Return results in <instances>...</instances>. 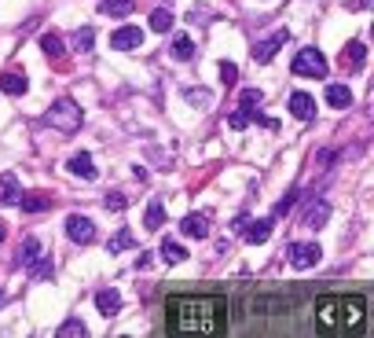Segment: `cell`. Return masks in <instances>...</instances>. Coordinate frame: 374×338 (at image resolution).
Returning a JSON list of instances; mask_svg holds the SVG:
<instances>
[{
	"instance_id": "6da1fadb",
	"label": "cell",
	"mask_w": 374,
	"mask_h": 338,
	"mask_svg": "<svg viewBox=\"0 0 374 338\" xmlns=\"http://www.w3.org/2000/svg\"><path fill=\"white\" fill-rule=\"evenodd\" d=\"M165 324L172 334L216 338L228 327V302L216 294H176L165 305Z\"/></svg>"
},
{
	"instance_id": "7a4b0ae2",
	"label": "cell",
	"mask_w": 374,
	"mask_h": 338,
	"mask_svg": "<svg viewBox=\"0 0 374 338\" xmlns=\"http://www.w3.org/2000/svg\"><path fill=\"white\" fill-rule=\"evenodd\" d=\"M316 324L323 334H363L367 298L363 294H323L316 302Z\"/></svg>"
},
{
	"instance_id": "3957f363",
	"label": "cell",
	"mask_w": 374,
	"mask_h": 338,
	"mask_svg": "<svg viewBox=\"0 0 374 338\" xmlns=\"http://www.w3.org/2000/svg\"><path fill=\"white\" fill-rule=\"evenodd\" d=\"M44 118H48V125H52L55 133H66V136H70V133L81 129V118H84V114H81V107H77V99L62 96V99L52 103V111L44 114Z\"/></svg>"
},
{
	"instance_id": "277c9868",
	"label": "cell",
	"mask_w": 374,
	"mask_h": 338,
	"mask_svg": "<svg viewBox=\"0 0 374 338\" xmlns=\"http://www.w3.org/2000/svg\"><path fill=\"white\" fill-rule=\"evenodd\" d=\"M297 77H326V59L319 48H301L294 55V67H290Z\"/></svg>"
},
{
	"instance_id": "5b68a950",
	"label": "cell",
	"mask_w": 374,
	"mask_h": 338,
	"mask_svg": "<svg viewBox=\"0 0 374 338\" xmlns=\"http://www.w3.org/2000/svg\"><path fill=\"white\" fill-rule=\"evenodd\" d=\"M290 265L297 268V272H304V268H316L319 265V258H323V250H319V243H290Z\"/></svg>"
},
{
	"instance_id": "8992f818",
	"label": "cell",
	"mask_w": 374,
	"mask_h": 338,
	"mask_svg": "<svg viewBox=\"0 0 374 338\" xmlns=\"http://www.w3.org/2000/svg\"><path fill=\"white\" fill-rule=\"evenodd\" d=\"M282 45H290V30H275L272 37L257 40L250 55H253V62H272V59H275V52H279Z\"/></svg>"
},
{
	"instance_id": "52a82bcc",
	"label": "cell",
	"mask_w": 374,
	"mask_h": 338,
	"mask_svg": "<svg viewBox=\"0 0 374 338\" xmlns=\"http://www.w3.org/2000/svg\"><path fill=\"white\" fill-rule=\"evenodd\" d=\"M66 236H70L77 246H88L96 239V224H92V217H84V214H70L66 217Z\"/></svg>"
},
{
	"instance_id": "ba28073f",
	"label": "cell",
	"mask_w": 374,
	"mask_h": 338,
	"mask_svg": "<svg viewBox=\"0 0 374 338\" xmlns=\"http://www.w3.org/2000/svg\"><path fill=\"white\" fill-rule=\"evenodd\" d=\"M110 48H114V52H136V48H143V30L140 26L114 30V33H110Z\"/></svg>"
},
{
	"instance_id": "9c48e42d",
	"label": "cell",
	"mask_w": 374,
	"mask_h": 338,
	"mask_svg": "<svg viewBox=\"0 0 374 338\" xmlns=\"http://www.w3.org/2000/svg\"><path fill=\"white\" fill-rule=\"evenodd\" d=\"M326 221H330V202L326 199H312V202H308V209H304V214H301V224L304 228H326Z\"/></svg>"
},
{
	"instance_id": "30bf717a",
	"label": "cell",
	"mask_w": 374,
	"mask_h": 338,
	"mask_svg": "<svg viewBox=\"0 0 374 338\" xmlns=\"http://www.w3.org/2000/svg\"><path fill=\"white\" fill-rule=\"evenodd\" d=\"M66 169H70L74 177H81V180H96V165H92V155H88V151L70 155V158H66Z\"/></svg>"
},
{
	"instance_id": "8fae6325",
	"label": "cell",
	"mask_w": 374,
	"mask_h": 338,
	"mask_svg": "<svg viewBox=\"0 0 374 338\" xmlns=\"http://www.w3.org/2000/svg\"><path fill=\"white\" fill-rule=\"evenodd\" d=\"M180 231H184L187 239H206L209 236V217L206 214H187L180 221Z\"/></svg>"
},
{
	"instance_id": "7c38bea8",
	"label": "cell",
	"mask_w": 374,
	"mask_h": 338,
	"mask_svg": "<svg viewBox=\"0 0 374 338\" xmlns=\"http://www.w3.org/2000/svg\"><path fill=\"white\" fill-rule=\"evenodd\" d=\"M290 114L301 118V121H312L316 118V99L308 96V92H294L290 96Z\"/></svg>"
},
{
	"instance_id": "4fadbf2b",
	"label": "cell",
	"mask_w": 374,
	"mask_h": 338,
	"mask_svg": "<svg viewBox=\"0 0 374 338\" xmlns=\"http://www.w3.org/2000/svg\"><path fill=\"white\" fill-rule=\"evenodd\" d=\"M363 59H367L363 40H348V45L341 48V67H345V70H360V67H363Z\"/></svg>"
},
{
	"instance_id": "5bb4252c",
	"label": "cell",
	"mask_w": 374,
	"mask_h": 338,
	"mask_svg": "<svg viewBox=\"0 0 374 338\" xmlns=\"http://www.w3.org/2000/svg\"><path fill=\"white\" fill-rule=\"evenodd\" d=\"M96 309H99L103 316H114V312H121V294H118L114 287H103V290H96Z\"/></svg>"
},
{
	"instance_id": "9a60e30c",
	"label": "cell",
	"mask_w": 374,
	"mask_h": 338,
	"mask_svg": "<svg viewBox=\"0 0 374 338\" xmlns=\"http://www.w3.org/2000/svg\"><path fill=\"white\" fill-rule=\"evenodd\" d=\"M26 89H30L26 74H18V70H8V74H0V92H8V96H22Z\"/></svg>"
},
{
	"instance_id": "2e32d148",
	"label": "cell",
	"mask_w": 374,
	"mask_h": 338,
	"mask_svg": "<svg viewBox=\"0 0 374 338\" xmlns=\"http://www.w3.org/2000/svg\"><path fill=\"white\" fill-rule=\"evenodd\" d=\"M242 236H246V243H268L272 221H246L242 224Z\"/></svg>"
},
{
	"instance_id": "e0dca14e",
	"label": "cell",
	"mask_w": 374,
	"mask_h": 338,
	"mask_svg": "<svg viewBox=\"0 0 374 338\" xmlns=\"http://www.w3.org/2000/svg\"><path fill=\"white\" fill-rule=\"evenodd\" d=\"M18 206H22V214H44V209H52V195H44V192L22 195V199H18Z\"/></svg>"
},
{
	"instance_id": "ac0fdd59",
	"label": "cell",
	"mask_w": 374,
	"mask_h": 338,
	"mask_svg": "<svg viewBox=\"0 0 374 338\" xmlns=\"http://www.w3.org/2000/svg\"><path fill=\"white\" fill-rule=\"evenodd\" d=\"M326 103H330L334 111L352 107V92H348V84H326Z\"/></svg>"
},
{
	"instance_id": "d6986e66",
	"label": "cell",
	"mask_w": 374,
	"mask_h": 338,
	"mask_svg": "<svg viewBox=\"0 0 374 338\" xmlns=\"http://www.w3.org/2000/svg\"><path fill=\"white\" fill-rule=\"evenodd\" d=\"M18 199H22V192H18L15 173H4V177H0V202H4V206H18Z\"/></svg>"
},
{
	"instance_id": "ffe728a7",
	"label": "cell",
	"mask_w": 374,
	"mask_h": 338,
	"mask_svg": "<svg viewBox=\"0 0 374 338\" xmlns=\"http://www.w3.org/2000/svg\"><path fill=\"white\" fill-rule=\"evenodd\" d=\"M37 258H40V239L37 236H26V239H22V246H18V265L30 268Z\"/></svg>"
},
{
	"instance_id": "44dd1931",
	"label": "cell",
	"mask_w": 374,
	"mask_h": 338,
	"mask_svg": "<svg viewBox=\"0 0 374 338\" xmlns=\"http://www.w3.org/2000/svg\"><path fill=\"white\" fill-rule=\"evenodd\" d=\"M26 272H30V280H33V283H44V280H52L55 265H52V258H44V254H40V258H37Z\"/></svg>"
},
{
	"instance_id": "7402d4cb",
	"label": "cell",
	"mask_w": 374,
	"mask_h": 338,
	"mask_svg": "<svg viewBox=\"0 0 374 338\" xmlns=\"http://www.w3.org/2000/svg\"><path fill=\"white\" fill-rule=\"evenodd\" d=\"M40 48H44V55H48L52 62H59V59L66 55V48H62V37H59V33H44V37H40Z\"/></svg>"
},
{
	"instance_id": "603a6c76",
	"label": "cell",
	"mask_w": 374,
	"mask_h": 338,
	"mask_svg": "<svg viewBox=\"0 0 374 338\" xmlns=\"http://www.w3.org/2000/svg\"><path fill=\"white\" fill-rule=\"evenodd\" d=\"M184 99L191 103V107H198V111H209L213 107V92L209 89H184Z\"/></svg>"
},
{
	"instance_id": "cb8c5ba5",
	"label": "cell",
	"mask_w": 374,
	"mask_h": 338,
	"mask_svg": "<svg viewBox=\"0 0 374 338\" xmlns=\"http://www.w3.org/2000/svg\"><path fill=\"white\" fill-rule=\"evenodd\" d=\"M162 224H165V209H162V202H158V199H154V202L147 206V217H143V228H147V231H158Z\"/></svg>"
},
{
	"instance_id": "d4e9b609",
	"label": "cell",
	"mask_w": 374,
	"mask_h": 338,
	"mask_svg": "<svg viewBox=\"0 0 374 338\" xmlns=\"http://www.w3.org/2000/svg\"><path fill=\"white\" fill-rule=\"evenodd\" d=\"M162 261H165V265H180V261H187V250H184L180 243L165 239V243H162Z\"/></svg>"
},
{
	"instance_id": "484cf974",
	"label": "cell",
	"mask_w": 374,
	"mask_h": 338,
	"mask_svg": "<svg viewBox=\"0 0 374 338\" xmlns=\"http://www.w3.org/2000/svg\"><path fill=\"white\" fill-rule=\"evenodd\" d=\"M238 103H242V111H250V114H257V107H260V103H264V92H260V89H242Z\"/></svg>"
},
{
	"instance_id": "4316f807",
	"label": "cell",
	"mask_w": 374,
	"mask_h": 338,
	"mask_svg": "<svg viewBox=\"0 0 374 338\" xmlns=\"http://www.w3.org/2000/svg\"><path fill=\"white\" fill-rule=\"evenodd\" d=\"M92 45H96V30H92V26H81V30L74 33V48H77V52H92Z\"/></svg>"
},
{
	"instance_id": "83f0119b",
	"label": "cell",
	"mask_w": 374,
	"mask_h": 338,
	"mask_svg": "<svg viewBox=\"0 0 374 338\" xmlns=\"http://www.w3.org/2000/svg\"><path fill=\"white\" fill-rule=\"evenodd\" d=\"M169 26H172V11L169 8H158V11L150 15V30L154 33H169Z\"/></svg>"
},
{
	"instance_id": "f1b7e54d",
	"label": "cell",
	"mask_w": 374,
	"mask_h": 338,
	"mask_svg": "<svg viewBox=\"0 0 374 338\" xmlns=\"http://www.w3.org/2000/svg\"><path fill=\"white\" fill-rule=\"evenodd\" d=\"M132 243H136V239H132V231H128V228H121V231H114V239H110V243H106V254H118V250H128Z\"/></svg>"
},
{
	"instance_id": "f546056e",
	"label": "cell",
	"mask_w": 374,
	"mask_h": 338,
	"mask_svg": "<svg viewBox=\"0 0 374 338\" xmlns=\"http://www.w3.org/2000/svg\"><path fill=\"white\" fill-rule=\"evenodd\" d=\"M172 55H176V59H191V55H194V40H191L187 33H180V37L172 40Z\"/></svg>"
},
{
	"instance_id": "4dcf8cb0",
	"label": "cell",
	"mask_w": 374,
	"mask_h": 338,
	"mask_svg": "<svg viewBox=\"0 0 374 338\" xmlns=\"http://www.w3.org/2000/svg\"><path fill=\"white\" fill-rule=\"evenodd\" d=\"M55 334H59V338H81V334H88V327H84L81 320H66Z\"/></svg>"
},
{
	"instance_id": "1f68e13d",
	"label": "cell",
	"mask_w": 374,
	"mask_h": 338,
	"mask_svg": "<svg viewBox=\"0 0 374 338\" xmlns=\"http://www.w3.org/2000/svg\"><path fill=\"white\" fill-rule=\"evenodd\" d=\"M132 0H103V15H128Z\"/></svg>"
},
{
	"instance_id": "d6a6232c",
	"label": "cell",
	"mask_w": 374,
	"mask_h": 338,
	"mask_svg": "<svg viewBox=\"0 0 374 338\" xmlns=\"http://www.w3.org/2000/svg\"><path fill=\"white\" fill-rule=\"evenodd\" d=\"M220 81H224V89H231V84L238 81V67H235V62H220Z\"/></svg>"
},
{
	"instance_id": "836d02e7",
	"label": "cell",
	"mask_w": 374,
	"mask_h": 338,
	"mask_svg": "<svg viewBox=\"0 0 374 338\" xmlns=\"http://www.w3.org/2000/svg\"><path fill=\"white\" fill-rule=\"evenodd\" d=\"M294 202H297V192H286V199H279V202H275V217L290 214V209H294Z\"/></svg>"
},
{
	"instance_id": "e575fe53",
	"label": "cell",
	"mask_w": 374,
	"mask_h": 338,
	"mask_svg": "<svg viewBox=\"0 0 374 338\" xmlns=\"http://www.w3.org/2000/svg\"><path fill=\"white\" fill-rule=\"evenodd\" d=\"M250 118H253L250 111H242V107H238V111L228 118V125H231V129H246V125H250Z\"/></svg>"
},
{
	"instance_id": "d590c367",
	"label": "cell",
	"mask_w": 374,
	"mask_h": 338,
	"mask_svg": "<svg viewBox=\"0 0 374 338\" xmlns=\"http://www.w3.org/2000/svg\"><path fill=\"white\" fill-rule=\"evenodd\" d=\"M103 206H106V209H114V214H118V209H125V206H128V199H125L121 192H114V195H106V199H103Z\"/></svg>"
},
{
	"instance_id": "8d00e7d4",
	"label": "cell",
	"mask_w": 374,
	"mask_h": 338,
	"mask_svg": "<svg viewBox=\"0 0 374 338\" xmlns=\"http://www.w3.org/2000/svg\"><path fill=\"white\" fill-rule=\"evenodd\" d=\"M209 15H213V11H209L206 4H194V8H191V23H209Z\"/></svg>"
},
{
	"instance_id": "74e56055",
	"label": "cell",
	"mask_w": 374,
	"mask_h": 338,
	"mask_svg": "<svg viewBox=\"0 0 374 338\" xmlns=\"http://www.w3.org/2000/svg\"><path fill=\"white\" fill-rule=\"evenodd\" d=\"M4 239H8V224H4V221H0V243H4Z\"/></svg>"
},
{
	"instance_id": "f35d334b",
	"label": "cell",
	"mask_w": 374,
	"mask_h": 338,
	"mask_svg": "<svg viewBox=\"0 0 374 338\" xmlns=\"http://www.w3.org/2000/svg\"><path fill=\"white\" fill-rule=\"evenodd\" d=\"M0 302H4V290H0Z\"/></svg>"
}]
</instances>
